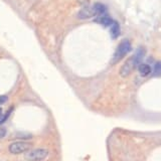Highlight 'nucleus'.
<instances>
[{
  "label": "nucleus",
  "instance_id": "7ed1b4c3",
  "mask_svg": "<svg viewBox=\"0 0 161 161\" xmlns=\"http://www.w3.org/2000/svg\"><path fill=\"white\" fill-rule=\"evenodd\" d=\"M31 148V144L23 141H17L9 145V152L12 154H21Z\"/></svg>",
  "mask_w": 161,
  "mask_h": 161
},
{
  "label": "nucleus",
  "instance_id": "0eeeda50",
  "mask_svg": "<svg viewBox=\"0 0 161 161\" xmlns=\"http://www.w3.org/2000/svg\"><path fill=\"white\" fill-rule=\"evenodd\" d=\"M96 22L101 23L102 25H104V26L108 27V26H111V25L113 24L114 20L111 18L110 16H107V15H105V16H101V17L96 19Z\"/></svg>",
  "mask_w": 161,
  "mask_h": 161
},
{
  "label": "nucleus",
  "instance_id": "9b49d317",
  "mask_svg": "<svg viewBox=\"0 0 161 161\" xmlns=\"http://www.w3.org/2000/svg\"><path fill=\"white\" fill-rule=\"evenodd\" d=\"M153 74H154V75H156V77H158V75H161V62H158L155 64Z\"/></svg>",
  "mask_w": 161,
  "mask_h": 161
},
{
  "label": "nucleus",
  "instance_id": "1a4fd4ad",
  "mask_svg": "<svg viewBox=\"0 0 161 161\" xmlns=\"http://www.w3.org/2000/svg\"><path fill=\"white\" fill-rule=\"evenodd\" d=\"M138 70H139V73H140L141 75H142V77H146V75H150L151 67L148 64H139Z\"/></svg>",
  "mask_w": 161,
  "mask_h": 161
},
{
  "label": "nucleus",
  "instance_id": "f03ea898",
  "mask_svg": "<svg viewBox=\"0 0 161 161\" xmlns=\"http://www.w3.org/2000/svg\"><path fill=\"white\" fill-rule=\"evenodd\" d=\"M48 156V150L44 148H37L30 150L25 154V158L28 161H42Z\"/></svg>",
  "mask_w": 161,
  "mask_h": 161
},
{
  "label": "nucleus",
  "instance_id": "423d86ee",
  "mask_svg": "<svg viewBox=\"0 0 161 161\" xmlns=\"http://www.w3.org/2000/svg\"><path fill=\"white\" fill-rule=\"evenodd\" d=\"M145 55V48L144 47H139L137 50H136V53H134L133 55V58H134V62L136 63V64L139 65L140 63L142 62V59Z\"/></svg>",
  "mask_w": 161,
  "mask_h": 161
},
{
  "label": "nucleus",
  "instance_id": "f8f14e48",
  "mask_svg": "<svg viewBox=\"0 0 161 161\" xmlns=\"http://www.w3.org/2000/svg\"><path fill=\"white\" fill-rule=\"evenodd\" d=\"M6 101H7V97H6V96H1V97H0V105L5 103Z\"/></svg>",
  "mask_w": 161,
  "mask_h": 161
},
{
  "label": "nucleus",
  "instance_id": "ddd939ff",
  "mask_svg": "<svg viewBox=\"0 0 161 161\" xmlns=\"http://www.w3.org/2000/svg\"><path fill=\"white\" fill-rule=\"evenodd\" d=\"M1 118H2V110L0 109V119H1Z\"/></svg>",
  "mask_w": 161,
  "mask_h": 161
},
{
  "label": "nucleus",
  "instance_id": "9d476101",
  "mask_svg": "<svg viewBox=\"0 0 161 161\" xmlns=\"http://www.w3.org/2000/svg\"><path fill=\"white\" fill-rule=\"evenodd\" d=\"M111 34H112V37L113 38H117L120 34V25L117 21H114L113 24L111 25Z\"/></svg>",
  "mask_w": 161,
  "mask_h": 161
},
{
  "label": "nucleus",
  "instance_id": "6e6552de",
  "mask_svg": "<svg viewBox=\"0 0 161 161\" xmlns=\"http://www.w3.org/2000/svg\"><path fill=\"white\" fill-rule=\"evenodd\" d=\"M93 7H94V10L96 12V15H103L106 13V11H107V7H106L104 4L99 3V2L95 3L93 5Z\"/></svg>",
  "mask_w": 161,
  "mask_h": 161
},
{
  "label": "nucleus",
  "instance_id": "39448f33",
  "mask_svg": "<svg viewBox=\"0 0 161 161\" xmlns=\"http://www.w3.org/2000/svg\"><path fill=\"white\" fill-rule=\"evenodd\" d=\"M96 15V12L93 6H89V5H85V6L80 10L78 13V17L80 19H88Z\"/></svg>",
  "mask_w": 161,
  "mask_h": 161
},
{
  "label": "nucleus",
  "instance_id": "f257e3e1",
  "mask_svg": "<svg viewBox=\"0 0 161 161\" xmlns=\"http://www.w3.org/2000/svg\"><path fill=\"white\" fill-rule=\"evenodd\" d=\"M130 50H131V43H130L129 40L128 39L122 40V42H120V44L118 45L117 49H116L111 64H117L118 62H120V60L122 59L125 55L130 52Z\"/></svg>",
  "mask_w": 161,
  "mask_h": 161
},
{
  "label": "nucleus",
  "instance_id": "20e7f679",
  "mask_svg": "<svg viewBox=\"0 0 161 161\" xmlns=\"http://www.w3.org/2000/svg\"><path fill=\"white\" fill-rule=\"evenodd\" d=\"M137 67V64L134 62L133 57H131L128 60H126V63L123 64V67L120 69V75L122 77H128V75L133 72V69Z\"/></svg>",
  "mask_w": 161,
  "mask_h": 161
}]
</instances>
